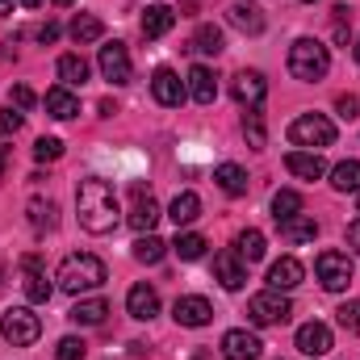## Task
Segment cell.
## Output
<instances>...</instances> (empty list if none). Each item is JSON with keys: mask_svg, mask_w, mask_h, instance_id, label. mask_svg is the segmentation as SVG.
Listing matches in <instances>:
<instances>
[{"mask_svg": "<svg viewBox=\"0 0 360 360\" xmlns=\"http://www.w3.org/2000/svg\"><path fill=\"white\" fill-rule=\"evenodd\" d=\"M76 214H80V226H84L89 235H109V231L122 222L113 180H105V176L80 180V188H76Z\"/></svg>", "mask_w": 360, "mask_h": 360, "instance_id": "obj_1", "label": "cell"}, {"mask_svg": "<svg viewBox=\"0 0 360 360\" xmlns=\"http://www.w3.org/2000/svg\"><path fill=\"white\" fill-rule=\"evenodd\" d=\"M55 281H59V289L63 293H89V289H101L105 281H109V272L101 264V256H92V252H76V256H68L59 272H55Z\"/></svg>", "mask_w": 360, "mask_h": 360, "instance_id": "obj_2", "label": "cell"}, {"mask_svg": "<svg viewBox=\"0 0 360 360\" xmlns=\"http://www.w3.org/2000/svg\"><path fill=\"white\" fill-rule=\"evenodd\" d=\"M327 72H331V51H327L323 42L297 38V42L289 46V76H293V80L314 84V80H323Z\"/></svg>", "mask_w": 360, "mask_h": 360, "instance_id": "obj_3", "label": "cell"}, {"mask_svg": "<svg viewBox=\"0 0 360 360\" xmlns=\"http://www.w3.org/2000/svg\"><path fill=\"white\" fill-rule=\"evenodd\" d=\"M289 143L293 147H310V151L331 147L335 143V122L327 113H302V117L289 122Z\"/></svg>", "mask_w": 360, "mask_h": 360, "instance_id": "obj_4", "label": "cell"}, {"mask_svg": "<svg viewBox=\"0 0 360 360\" xmlns=\"http://www.w3.org/2000/svg\"><path fill=\"white\" fill-rule=\"evenodd\" d=\"M0 335H4L13 348H30V344L42 335V323H38L34 310H25V306H8V310L0 314Z\"/></svg>", "mask_w": 360, "mask_h": 360, "instance_id": "obj_5", "label": "cell"}, {"mask_svg": "<svg viewBox=\"0 0 360 360\" xmlns=\"http://www.w3.org/2000/svg\"><path fill=\"white\" fill-rule=\"evenodd\" d=\"M314 276H319V285H323L327 293L348 289V285H352V260H348V252H335V248L319 252V256H314Z\"/></svg>", "mask_w": 360, "mask_h": 360, "instance_id": "obj_6", "label": "cell"}, {"mask_svg": "<svg viewBox=\"0 0 360 360\" xmlns=\"http://www.w3.org/2000/svg\"><path fill=\"white\" fill-rule=\"evenodd\" d=\"M289 314H293V306L281 289H264L248 302V319L256 327H281V323H289Z\"/></svg>", "mask_w": 360, "mask_h": 360, "instance_id": "obj_7", "label": "cell"}, {"mask_svg": "<svg viewBox=\"0 0 360 360\" xmlns=\"http://www.w3.org/2000/svg\"><path fill=\"white\" fill-rule=\"evenodd\" d=\"M96 63H101V76H105L109 84H130V72H134V68H130V51H126L122 42H105Z\"/></svg>", "mask_w": 360, "mask_h": 360, "instance_id": "obj_8", "label": "cell"}, {"mask_svg": "<svg viewBox=\"0 0 360 360\" xmlns=\"http://www.w3.org/2000/svg\"><path fill=\"white\" fill-rule=\"evenodd\" d=\"M214 281L222 285V289H243L248 285V260L239 256V252H218L214 256Z\"/></svg>", "mask_w": 360, "mask_h": 360, "instance_id": "obj_9", "label": "cell"}, {"mask_svg": "<svg viewBox=\"0 0 360 360\" xmlns=\"http://www.w3.org/2000/svg\"><path fill=\"white\" fill-rule=\"evenodd\" d=\"M231 96H235L243 109H260L264 96H269V80H264L260 72H239V76L231 80Z\"/></svg>", "mask_w": 360, "mask_h": 360, "instance_id": "obj_10", "label": "cell"}, {"mask_svg": "<svg viewBox=\"0 0 360 360\" xmlns=\"http://www.w3.org/2000/svg\"><path fill=\"white\" fill-rule=\"evenodd\" d=\"M126 222H130L139 235H147V231L160 222V205H155V197H151L143 184H134V197H130V214H126Z\"/></svg>", "mask_w": 360, "mask_h": 360, "instance_id": "obj_11", "label": "cell"}, {"mask_svg": "<svg viewBox=\"0 0 360 360\" xmlns=\"http://www.w3.org/2000/svg\"><path fill=\"white\" fill-rule=\"evenodd\" d=\"M260 352H264V344L252 331H243V327H235V331L222 335V356L226 360H260Z\"/></svg>", "mask_w": 360, "mask_h": 360, "instance_id": "obj_12", "label": "cell"}, {"mask_svg": "<svg viewBox=\"0 0 360 360\" xmlns=\"http://www.w3.org/2000/svg\"><path fill=\"white\" fill-rule=\"evenodd\" d=\"M151 96L172 109V105H180V101L188 96V89H184V80H180L172 68H155V76H151Z\"/></svg>", "mask_w": 360, "mask_h": 360, "instance_id": "obj_13", "label": "cell"}, {"mask_svg": "<svg viewBox=\"0 0 360 360\" xmlns=\"http://www.w3.org/2000/svg\"><path fill=\"white\" fill-rule=\"evenodd\" d=\"M297 352L302 356H327L331 352V327L327 323H302L297 327Z\"/></svg>", "mask_w": 360, "mask_h": 360, "instance_id": "obj_14", "label": "cell"}, {"mask_svg": "<svg viewBox=\"0 0 360 360\" xmlns=\"http://www.w3.org/2000/svg\"><path fill=\"white\" fill-rule=\"evenodd\" d=\"M172 319H176L180 327H205V323L214 319V306H210L205 297L188 293V297H176V306H172Z\"/></svg>", "mask_w": 360, "mask_h": 360, "instance_id": "obj_15", "label": "cell"}, {"mask_svg": "<svg viewBox=\"0 0 360 360\" xmlns=\"http://www.w3.org/2000/svg\"><path fill=\"white\" fill-rule=\"evenodd\" d=\"M126 310H130V319L151 323V319L160 314V293H155L151 285H134V289L126 293Z\"/></svg>", "mask_w": 360, "mask_h": 360, "instance_id": "obj_16", "label": "cell"}, {"mask_svg": "<svg viewBox=\"0 0 360 360\" xmlns=\"http://www.w3.org/2000/svg\"><path fill=\"white\" fill-rule=\"evenodd\" d=\"M226 17H231V25L243 30V34H264V8L252 4V0H235V4L226 8Z\"/></svg>", "mask_w": 360, "mask_h": 360, "instance_id": "obj_17", "label": "cell"}, {"mask_svg": "<svg viewBox=\"0 0 360 360\" xmlns=\"http://www.w3.org/2000/svg\"><path fill=\"white\" fill-rule=\"evenodd\" d=\"M188 96L197 101V105H214V96H218V76L205 68V63H197V68H188Z\"/></svg>", "mask_w": 360, "mask_h": 360, "instance_id": "obj_18", "label": "cell"}, {"mask_svg": "<svg viewBox=\"0 0 360 360\" xmlns=\"http://www.w3.org/2000/svg\"><path fill=\"white\" fill-rule=\"evenodd\" d=\"M302 276H306L302 260H293V256H281V260L269 269V289L289 293V289H297V285H302Z\"/></svg>", "mask_w": 360, "mask_h": 360, "instance_id": "obj_19", "label": "cell"}, {"mask_svg": "<svg viewBox=\"0 0 360 360\" xmlns=\"http://www.w3.org/2000/svg\"><path fill=\"white\" fill-rule=\"evenodd\" d=\"M21 269H25V297L38 302V306L51 302V281H46V272H42V260H38V256H25Z\"/></svg>", "mask_w": 360, "mask_h": 360, "instance_id": "obj_20", "label": "cell"}, {"mask_svg": "<svg viewBox=\"0 0 360 360\" xmlns=\"http://www.w3.org/2000/svg\"><path fill=\"white\" fill-rule=\"evenodd\" d=\"M285 168H289L297 180L327 176V164H323V155H319V151H289V155H285Z\"/></svg>", "mask_w": 360, "mask_h": 360, "instance_id": "obj_21", "label": "cell"}, {"mask_svg": "<svg viewBox=\"0 0 360 360\" xmlns=\"http://www.w3.org/2000/svg\"><path fill=\"white\" fill-rule=\"evenodd\" d=\"M176 25V8L172 4H147L143 13V38H164Z\"/></svg>", "mask_w": 360, "mask_h": 360, "instance_id": "obj_22", "label": "cell"}, {"mask_svg": "<svg viewBox=\"0 0 360 360\" xmlns=\"http://www.w3.org/2000/svg\"><path fill=\"white\" fill-rule=\"evenodd\" d=\"M281 226V239L285 243H314V235H319V222L310 218V214H293V218H285V222H276Z\"/></svg>", "mask_w": 360, "mask_h": 360, "instance_id": "obj_23", "label": "cell"}, {"mask_svg": "<svg viewBox=\"0 0 360 360\" xmlns=\"http://www.w3.org/2000/svg\"><path fill=\"white\" fill-rule=\"evenodd\" d=\"M105 314H109V302L105 297H80L76 306H72V323H80V327H101L105 323Z\"/></svg>", "mask_w": 360, "mask_h": 360, "instance_id": "obj_24", "label": "cell"}, {"mask_svg": "<svg viewBox=\"0 0 360 360\" xmlns=\"http://www.w3.org/2000/svg\"><path fill=\"white\" fill-rule=\"evenodd\" d=\"M46 113H51L55 122H72V117L80 113V101L72 96V89H63V84H59V89L46 92Z\"/></svg>", "mask_w": 360, "mask_h": 360, "instance_id": "obj_25", "label": "cell"}, {"mask_svg": "<svg viewBox=\"0 0 360 360\" xmlns=\"http://www.w3.org/2000/svg\"><path fill=\"white\" fill-rule=\"evenodd\" d=\"M197 214H201V197L193 193V188H184L172 197V205H168V218L176 222V226H188V222H197Z\"/></svg>", "mask_w": 360, "mask_h": 360, "instance_id": "obj_26", "label": "cell"}, {"mask_svg": "<svg viewBox=\"0 0 360 360\" xmlns=\"http://www.w3.org/2000/svg\"><path fill=\"white\" fill-rule=\"evenodd\" d=\"M214 180H218V188H222L226 197H243V193H248V172H243L239 164H218V168H214Z\"/></svg>", "mask_w": 360, "mask_h": 360, "instance_id": "obj_27", "label": "cell"}, {"mask_svg": "<svg viewBox=\"0 0 360 360\" xmlns=\"http://www.w3.org/2000/svg\"><path fill=\"white\" fill-rule=\"evenodd\" d=\"M72 38H76V46L101 42V38H105V25H101V17H92V13H80V17L72 21Z\"/></svg>", "mask_w": 360, "mask_h": 360, "instance_id": "obj_28", "label": "cell"}, {"mask_svg": "<svg viewBox=\"0 0 360 360\" xmlns=\"http://www.w3.org/2000/svg\"><path fill=\"white\" fill-rule=\"evenodd\" d=\"M235 252L248 260V264H256V260H264V235L256 231V226H248V231H239V239H235Z\"/></svg>", "mask_w": 360, "mask_h": 360, "instance_id": "obj_29", "label": "cell"}, {"mask_svg": "<svg viewBox=\"0 0 360 360\" xmlns=\"http://www.w3.org/2000/svg\"><path fill=\"white\" fill-rule=\"evenodd\" d=\"M59 80H63V89L84 84V80H89V63H84L80 55H63V59H59Z\"/></svg>", "mask_w": 360, "mask_h": 360, "instance_id": "obj_30", "label": "cell"}, {"mask_svg": "<svg viewBox=\"0 0 360 360\" xmlns=\"http://www.w3.org/2000/svg\"><path fill=\"white\" fill-rule=\"evenodd\" d=\"M55 222H59V210H55V201H30V226L42 235V231H55Z\"/></svg>", "mask_w": 360, "mask_h": 360, "instance_id": "obj_31", "label": "cell"}, {"mask_svg": "<svg viewBox=\"0 0 360 360\" xmlns=\"http://www.w3.org/2000/svg\"><path fill=\"white\" fill-rule=\"evenodd\" d=\"M164 252H168V243L160 239V235H139V243H134V260H143V264H160L164 260Z\"/></svg>", "mask_w": 360, "mask_h": 360, "instance_id": "obj_32", "label": "cell"}, {"mask_svg": "<svg viewBox=\"0 0 360 360\" xmlns=\"http://www.w3.org/2000/svg\"><path fill=\"white\" fill-rule=\"evenodd\" d=\"M331 184H335L340 193H356L360 188V160H344V164H335V168H331Z\"/></svg>", "mask_w": 360, "mask_h": 360, "instance_id": "obj_33", "label": "cell"}, {"mask_svg": "<svg viewBox=\"0 0 360 360\" xmlns=\"http://www.w3.org/2000/svg\"><path fill=\"white\" fill-rule=\"evenodd\" d=\"M293 214H302V193H293V188L272 193V218L285 222V218H293Z\"/></svg>", "mask_w": 360, "mask_h": 360, "instance_id": "obj_34", "label": "cell"}, {"mask_svg": "<svg viewBox=\"0 0 360 360\" xmlns=\"http://www.w3.org/2000/svg\"><path fill=\"white\" fill-rule=\"evenodd\" d=\"M243 139H248V147H256V151H264V143H269L264 117H260L256 109H248V113H243Z\"/></svg>", "mask_w": 360, "mask_h": 360, "instance_id": "obj_35", "label": "cell"}, {"mask_svg": "<svg viewBox=\"0 0 360 360\" xmlns=\"http://www.w3.org/2000/svg\"><path fill=\"white\" fill-rule=\"evenodd\" d=\"M172 252H176L180 260H201V256H205V239H201L197 231H184V235H176Z\"/></svg>", "mask_w": 360, "mask_h": 360, "instance_id": "obj_36", "label": "cell"}, {"mask_svg": "<svg viewBox=\"0 0 360 360\" xmlns=\"http://www.w3.org/2000/svg\"><path fill=\"white\" fill-rule=\"evenodd\" d=\"M193 51H201V55H218V51H222V30H218V25H197V34H193Z\"/></svg>", "mask_w": 360, "mask_h": 360, "instance_id": "obj_37", "label": "cell"}, {"mask_svg": "<svg viewBox=\"0 0 360 360\" xmlns=\"http://www.w3.org/2000/svg\"><path fill=\"white\" fill-rule=\"evenodd\" d=\"M84 352H89V344H84V340L63 335V340H59V348H55V360H84Z\"/></svg>", "mask_w": 360, "mask_h": 360, "instance_id": "obj_38", "label": "cell"}, {"mask_svg": "<svg viewBox=\"0 0 360 360\" xmlns=\"http://www.w3.org/2000/svg\"><path fill=\"white\" fill-rule=\"evenodd\" d=\"M335 314H340V327H344L348 335H360V302H344Z\"/></svg>", "mask_w": 360, "mask_h": 360, "instance_id": "obj_39", "label": "cell"}, {"mask_svg": "<svg viewBox=\"0 0 360 360\" xmlns=\"http://www.w3.org/2000/svg\"><path fill=\"white\" fill-rule=\"evenodd\" d=\"M59 155H63V143H59V139H38V143H34V160L51 164V160H59Z\"/></svg>", "mask_w": 360, "mask_h": 360, "instance_id": "obj_40", "label": "cell"}, {"mask_svg": "<svg viewBox=\"0 0 360 360\" xmlns=\"http://www.w3.org/2000/svg\"><path fill=\"white\" fill-rule=\"evenodd\" d=\"M356 109H360V101L352 96V92H344V96H335V113H340L344 122H352V117H356Z\"/></svg>", "mask_w": 360, "mask_h": 360, "instance_id": "obj_41", "label": "cell"}, {"mask_svg": "<svg viewBox=\"0 0 360 360\" xmlns=\"http://www.w3.org/2000/svg\"><path fill=\"white\" fill-rule=\"evenodd\" d=\"M17 130H21V113L0 109V139H8V134H17Z\"/></svg>", "mask_w": 360, "mask_h": 360, "instance_id": "obj_42", "label": "cell"}, {"mask_svg": "<svg viewBox=\"0 0 360 360\" xmlns=\"http://www.w3.org/2000/svg\"><path fill=\"white\" fill-rule=\"evenodd\" d=\"M13 105H17V109H34V105H38V96H34V89L17 84V89H13Z\"/></svg>", "mask_w": 360, "mask_h": 360, "instance_id": "obj_43", "label": "cell"}, {"mask_svg": "<svg viewBox=\"0 0 360 360\" xmlns=\"http://www.w3.org/2000/svg\"><path fill=\"white\" fill-rule=\"evenodd\" d=\"M55 38H59V25H55V21L38 25V42H55Z\"/></svg>", "mask_w": 360, "mask_h": 360, "instance_id": "obj_44", "label": "cell"}, {"mask_svg": "<svg viewBox=\"0 0 360 360\" xmlns=\"http://www.w3.org/2000/svg\"><path fill=\"white\" fill-rule=\"evenodd\" d=\"M348 243H352V252L360 256V218L352 222V226H348Z\"/></svg>", "mask_w": 360, "mask_h": 360, "instance_id": "obj_45", "label": "cell"}, {"mask_svg": "<svg viewBox=\"0 0 360 360\" xmlns=\"http://www.w3.org/2000/svg\"><path fill=\"white\" fill-rule=\"evenodd\" d=\"M13 13V0H0V17H8Z\"/></svg>", "mask_w": 360, "mask_h": 360, "instance_id": "obj_46", "label": "cell"}, {"mask_svg": "<svg viewBox=\"0 0 360 360\" xmlns=\"http://www.w3.org/2000/svg\"><path fill=\"white\" fill-rule=\"evenodd\" d=\"M21 4H25V8H38V4H42V0H21Z\"/></svg>", "mask_w": 360, "mask_h": 360, "instance_id": "obj_47", "label": "cell"}, {"mask_svg": "<svg viewBox=\"0 0 360 360\" xmlns=\"http://www.w3.org/2000/svg\"><path fill=\"white\" fill-rule=\"evenodd\" d=\"M55 4H59V8H68V4H76V0H55Z\"/></svg>", "mask_w": 360, "mask_h": 360, "instance_id": "obj_48", "label": "cell"}, {"mask_svg": "<svg viewBox=\"0 0 360 360\" xmlns=\"http://www.w3.org/2000/svg\"><path fill=\"white\" fill-rule=\"evenodd\" d=\"M352 55H356V63H360V38H356V46H352Z\"/></svg>", "mask_w": 360, "mask_h": 360, "instance_id": "obj_49", "label": "cell"}, {"mask_svg": "<svg viewBox=\"0 0 360 360\" xmlns=\"http://www.w3.org/2000/svg\"><path fill=\"white\" fill-rule=\"evenodd\" d=\"M4 164H8V160H4V151H0V176H4Z\"/></svg>", "mask_w": 360, "mask_h": 360, "instance_id": "obj_50", "label": "cell"}, {"mask_svg": "<svg viewBox=\"0 0 360 360\" xmlns=\"http://www.w3.org/2000/svg\"><path fill=\"white\" fill-rule=\"evenodd\" d=\"M306 4H314V0H306Z\"/></svg>", "mask_w": 360, "mask_h": 360, "instance_id": "obj_51", "label": "cell"}, {"mask_svg": "<svg viewBox=\"0 0 360 360\" xmlns=\"http://www.w3.org/2000/svg\"><path fill=\"white\" fill-rule=\"evenodd\" d=\"M0 276H4V269H0Z\"/></svg>", "mask_w": 360, "mask_h": 360, "instance_id": "obj_52", "label": "cell"}]
</instances>
